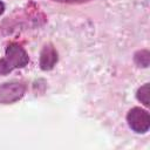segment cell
<instances>
[{"instance_id":"obj_1","label":"cell","mask_w":150,"mask_h":150,"mask_svg":"<svg viewBox=\"0 0 150 150\" xmlns=\"http://www.w3.org/2000/svg\"><path fill=\"white\" fill-rule=\"evenodd\" d=\"M29 59L22 47L16 43L8 45L4 59H0V74H8L15 68H22L28 63Z\"/></svg>"},{"instance_id":"obj_2","label":"cell","mask_w":150,"mask_h":150,"mask_svg":"<svg viewBox=\"0 0 150 150\" xmlns=\"http://www.w3.org/2000/svg\"><path fill=\"white\" fill-rule=\"evenodd\" d=\"M127 121L129 127L138 134H144L149 130L150 116L148 111L141 108H132L127 115Z\"/></svg>"},{"instance_id":"obj_3","label":"cell","mask_w":150,"mask_h":150,"mask_svg":"<svg viewBox=\"0 0 150 150\" xmlns=\"http://www.w3.org/2000/svg\"><path fill=\"white\" fill-rule=\"evenodd\" d=\"M26 87L20 82H11L0 86V103L8 104L20 100L25 94Z\"/></svg>"},{"instance_id":"obj_4","label":"cell","mask_w":150,"mask_h":150,"mask_svg":"<svg viewBox=\"0 0 150 150\" xmlns=\"http://www.w3.org/2000/svg\"><path fill=\"white\" fill-rule=\"evenodd\" d=\"M57 62V53L52 45H46L40 55V67L42 70H50Z\"/></svg>"},{"instance_id":"obj_5","label":"cell","mask_w":150,"mask_h":150,"mask_svg":"<svg viewBox=\"0 0 150 150\" xmlns=\"http://www.w3.org/2000/svg\"><path fill=\"white\" fill-rule=\"evenodd\" d=\"M149 94H150V86L149 83H145L144 86H142L138 90H137V98L138 101H141L145 107H149L150 105V102H149Z\"/></svg>"},{"instance_id":"obj_6","label":"cell","mask_w":150,"mask_h":150,"mask_svg":"<svg viewBox=\"0 0 150 150\" xmlns=\"http://www.w3.org/2000/svg\"><path fill=\"white\" fill-rule=\"evenodd\" d=\"M135 61L138 66L142 67H148L149 66V61H150V54L148 50H141L137 52L135 54Z\"/></svg>"},{"instance_id":"obj_7","label":"cell","mask_w":150,"mask_h":150,"mask_svg":"<svg viewBox=\"0 0 150 150\" xmlns=\"http://www.w3.org/2000/svg\"><path fill=\"white\" fill-rule=\"evenodd\" d=\"M53 1H57V2H67V4H82V2L90 1V0H53Z\"/></svg>"},{"instance_id":"obj_8","label":"cell","mask_w":150,"mask_h":150,"mask_svg":"<svg viewBox=\"0 0 150 150\" xmlns=\"http://www.w3.org/2000/svg\"><path fill=\"white\" fill-rule=\"evenodd\" d=\"M4 9H5V6H4V4L0 1V15L4 13Z\"/></svg>"}]
</instances>
